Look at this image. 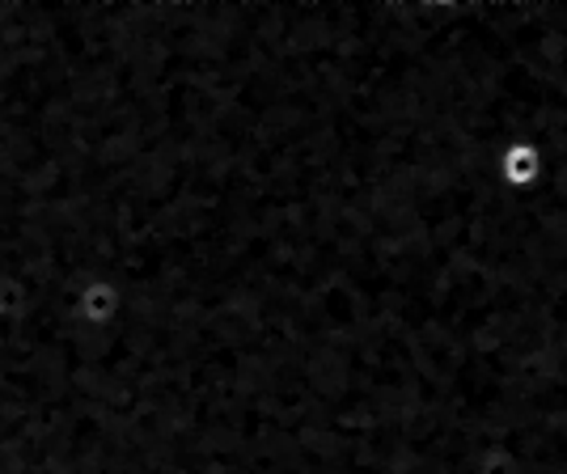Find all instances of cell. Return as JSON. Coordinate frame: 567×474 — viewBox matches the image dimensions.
I'll list each match as a JSON object with an SVG mask.
<instances>
[{
	"label": "cell",
	"instance_id": "obj_1",
	"mask_svg": "<svg viewBox=\"0 0 567 474\" xmlns=\"http://www.w3.org/2000/svg\"><path fill=\"white\" fill-rule=\"evenodd\" d=\"M546 174V153L538 141H508L496 157V178L508 190H534Z\"/></svg>",
	"mask_w": 567,
	"mask_h": 474
}]
</instances>
